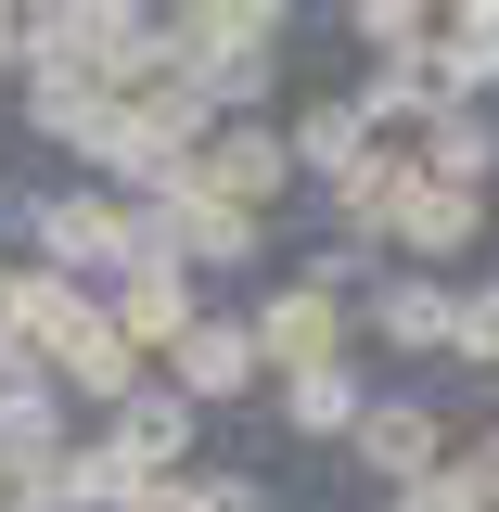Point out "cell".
<instances>
[{"instance_id": "1", "label": "cell", "mask_w": 499, "mask_h": 512, "mask_svg": "<svg viewBox=\"0 0 499 512\" xmlns=\"http://www.w3.org/2000/svg\"><path fill=\"white\" fill-rule=\"evenodd\" d=\"M26 256H39L52 282H77V295H116L128 269H141V205H128V192H103V180H52V192H39Z\"/></svg>"}, {"instance_id": "2", "label": "cell", "mask_w": 499, "mask_h": 512, "mask_svg": "<svg viewBox=\"0 0 499 512\" xmlns=\"http://www.w3.org/2000/svg\"><path fill=\"white\" fill-rule=\"evenodd\" d=\"M244 333H256V359H269V384L282 372H320V359H359V295H333V282H269L244 308Z\"/></svg>"}, {"instance_id": "3", "label": "cell", "mask_w": 499, "mask_h": 512, "mask_svg": "<svg viewBox=\"0 0 499 512\" xmlns=\"http://www.w3.org/2000/svg\"><path fill=\"white\" fill-rule=\"evenodd\" d=\"M346 461H359V474H372L384 500H397V487H436L448 461H461V423H448L436 397H410V384H384L372 410H359V436H346Z\"/></svg>"}, {"instance_id": "4", "label": "cell", "mask_w": 499, "mask_h": 512, "mask_svg": "<svg viewBox=\"0 0 499 512\" xmlns=\"http://www.w3.org/2000/svg\"><path fill=\"white\" fill-rule=\"evenodd\" d=\"M141 256H167V269H192V282H218V269H256L269 256V218H244V205H218V192H167V205H141Z\"/></svg>"}, {"instance_id": "5", "label": "cell", "mask_w": 499, "mask_h": 512, "mask_svg": "<svg viewBox=\"0 0 499 512\" xmlns=\"http://www.w3.org/2000/svg\"><path fill=\"white\" fill-rule=\"evenodd\" d=\"M448 359L461 346V282L436 269H372V295H359V359Z\"/></svg>"}, {"instance_id": "6", "label": "cell", "mask_w": 499, "mask_h": 512, "mask_svg": "<svg viewBox=\"0 0 499 512\" xmlns=\"http://www.w3.org/2000/svg\"><path fill=\"white\" fill-rule=\"evenodd\" d=\"M192 192H218V205H244V218H282V192H295V141H282V116H231V128H205Z\"/></svg>"}, {"instance_id": "7", "label": "cell", "mask_w": 499, "mask_h": 512, "mask_svg": "<svg viewBox=\"0 0 499 512\" xmlns=\"http://www.w3.org/2000/svg\"><path fill=\"white\" fill-rule=\"evenodd\" d=\"M103 320H116V333L154 359V372H167V359L192 346V320H205V282H192V269H167V256H141L116 295H103Z\"/></svg>"}, {"instance_id": "8", "label": "cell", "mask_w": 499, "mask_h": 512, "mask_svg": "<svg viewBox=\"0 0 499 512\" xmlns=\"http://www.w3.org/2000/svg\"><path fill=\"white\" fill-rule=\"evenodd\" d=\"M192 436H205V410H192L167 372L141 384V397H116V410H103V448H116L128 474H205V461H192Z\"/></svg>"}, {"instance_id": "9", "label": "cell", "mask_w": 499, "mask_h": 512, "mask_svg": "<svg viewBox=\"0 0 499 512\" xmlns=\"http://www.w3.org/2000/svg\"><path fill=\"white\" fill-rule=\"evenodd\" d=\"M410 180H423V154H410V141H384V154H359L346 180L320 192V218H333V244L384 256V244H397V205H410Z\"/></svg>"}, {"instance_id": "10", "label": "cell", "mask_w": 499, "mask_h": 512, "mask_svg": "<svg viewBox=\"0 0 499 512\" xmlns=\"http://www.w3.org/2000/svg\"><path fill=\"white\" fill-rule=\"evenodd\" d=\"M487 218H499L487 192H448V180H410V205H397V244H384V256H397V269H436V282H448L461 256L487 244Z\"/></svg>"}, {"instance_id": "11", "label": "cell", "mask_w": 499, "mask_h": 512, "mask_svg": "<svg viewBox=\"0 0 499 512\" xmlns=\"http://www.w3.org/2000/svg\"><path fill=\"white\" fill-rule=\"evenodd\" d=\"M167 384H180L192 410H244L256 384H269V359H256V333H244V308H205L192 320V346L167 359Z\"/></svg>"}, {"instance_id": "12", "label": "cell", "mask_w": 499, "mask_h": 512, "mask_svg": "<svg viewBox=\"0 0 499 512\" xmlns=\"http://www.w3.org/2000/svg\"><path fill=\"white\" fill-rule=\"evenodd\" d=\"M372 397H384V384H372V359H320V372H282V384H269V423H282V436H320V448H346Z\"/></svg>"}, {"instance_id": "13", "label": "cell", "mask_w": 499, "mask_h": 512, "mask_svg": "<svg viewBox=\"0 0 499 512\" xmlns=\"http://www.w3.org/2000/svg\"><path fill=\"white\" fill-rule=\"evenodd\" d=\"M282 141H295V180L308 192H333L359 154H384L372 116H359V90H295V103H282Z\"/></svg>"}, {"instance_id": "14", "label": "cell", "mask_w": 499, "mask_h": 512, "mask_svg": "<svg viewBox=\"0 0 499 512\" xmlns=\"http://www.w3.org/2000/svg\"><path fill=\"white\" fill-rule=\"evenodd\" d=\"M410 154H423V180H448V192H487V205H499V103H448V116L423 128Z\"/></svg>"}, {"instance_id": "15", "label": "cell", "mask_w": 499, "mask_h": 512, "mask_svg": "<svg viewBox=\"0 0 499 512\" xmlns=\"http://www.w3.org/2000/svg\"><path fill=\"white\" fill-rule=\"evenodd\" d=\"M436 77H448V103H499V0L436 13Z\"/></svg>"}, {"instance_id": "16", "label": "cell", "mask_w": 499, "mask_h": 512, "mask_svg": "<svg viewBox=\"0 0 499 512\" xmlns=\"http://www.w3.org/2000/svg\"><path fill=\"white\" fill-rule=\"evenodd\" d=\"M346 39L372 64H397V52H436V13L423 0H346Z\"/></svg>"}, {"instance_id": "17", "label": "cell", "mask_w": 499, "mask_h": 512, "mask_svg": "<svg viewBox=\"0 0 499 512\" xmlns=\"http://www.w3.org/2000/svg\"><path fill=\"white\" fill-rule=\"evenodd\" d=\"M448 359H461L474 384H499V269H487V282H461V346H448Z\"/></svg>"}, {"instance_id": "18", "label": "cell", "mask_w": 499, "mask_h": 512, "mask_svg": "<svg viewBox=\"0 0 499 512\" xmlns=\"http://www.w3.org/2000/svg\"><path fill=\"white\" fill-rule=\"evenodd\" d=\"M192 512H282L269 474H192Z\"/></svg>"}, {"instance_id": "19", "label": "cell", "mask_w": 499, "mask_h": 512, "mask_svg": "<svg viewBox=\"0 0 499 512\" xmlns=\"http://www.w3.org/2000/svg\"><path fill=\"white\" fill-rule=\"evenodd\" d=\"M384 512H474V487H461V461H448L436 487H397V500H384Z\"/></svg>"}, {"instance_id": "20", "label": "cell", "mask_w": 499, "mask_h": 512, "mask_svg": "<svg viewBox=\"0 0 499 512\" xmlns=\"http://www.w3.org/2000/svg\"><path fill=\"white\" fill-rule=\"evenodd\" d=\"M26 231H39V192H26V180H0V244H26Z\"/></svg>"}, {"instance_id": "21", "label": "cell", "mask_w": 499, "mask_h": 512, "mask_svg": "<svg viewBox=\"0 0 499 512\" xmlns=\"http://www.w3.org/2000/svg\"><path fill=\"white\" fill-rule=\"evenodd\" d=\"M128 512H192V474H154V487H141Z\"/></svg>"}, {"instance_id": "22", "label": "cell", "mask_w": 499, "mask_h": 512, "mask_svg": "<svg viewBox=\"0 0 499 512\" xmlns=\"http://www.w3.org/2000/svg\"><path fill=\"white\" fill-rule=\"evenodd\" d=\"M13 64H26V13L0 0V77H13Z\"/></svg>"}]
</instances>
